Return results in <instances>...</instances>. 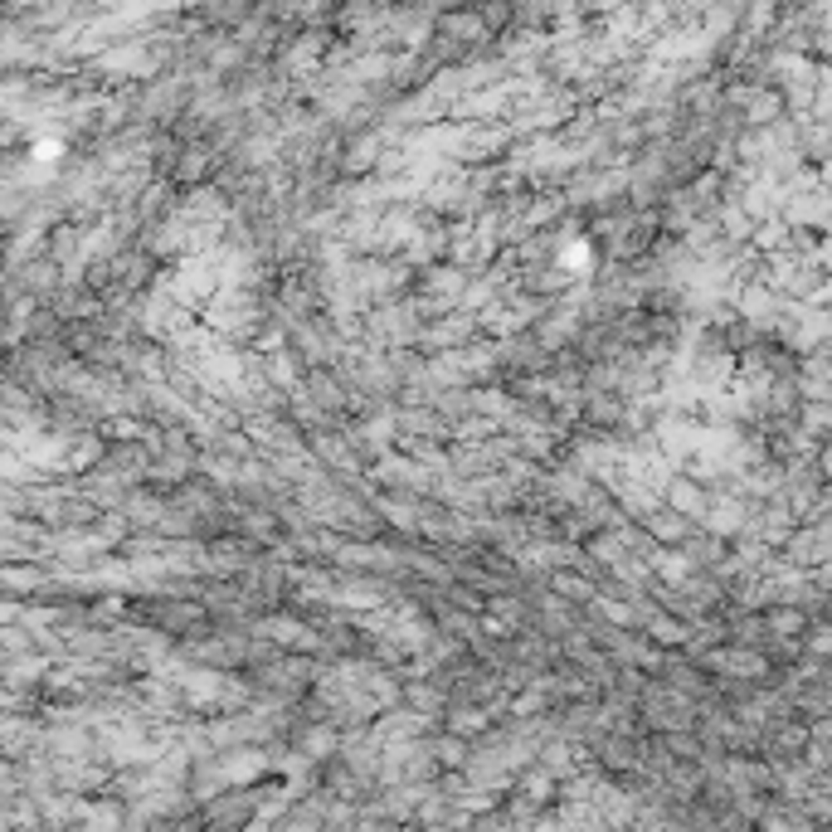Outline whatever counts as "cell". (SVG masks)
<instances>
[{
    "label": "cell",
    "instance_id": "6da1fadb",
    "mask_svg": "<svg viewBox=\"0 0 832 832\" xmlns=\"http://www.w3.org/2000/svg\"><path fill=\"white\" fill-rule=\"evenodd\" d=\"M263 774V755H234L229 765L219 769V779L224 784H253Z\"/></svg>",
    "mask_w": 832,
    "mask_h": 832
},
{
    "label": "cell",
    "instance_id": "7a4b0ae2",
    "mask_svg": "<svg viewBox=\"0 0 832 832\" xmlns=\"http://www.w3.org/2000/svg\"><path fill=\"white\" fill-rule=\"evenodd\" d=\"M672 502L682 506V512H701V492L691 482H672Z\"/></svg>",
    "mask_w": 832,
    "mask_h": 832
}]
</instances>
